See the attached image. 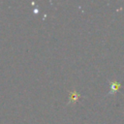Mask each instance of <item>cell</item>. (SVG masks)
<instances>
[{
    "label": "cell",
    "mask_w": 124,
    "mask_h": 124,
    "mask_svg": "<svg viewBox=\"0 0 124 124\" xmlns=\"http://www.w3.org/2000/svg\"><path fill=\"white\" fill-rule=\"evenodd\" d=\"M120 87V83L119 82H116V81H112V82H110V93L111 92H115L118 88Z\"/></svg>",
    "instance_id": "cell-1"
}]
</instances>
